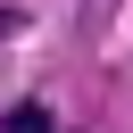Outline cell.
Returning a JSON list of instances; mask_svg holds the SVG:
<instances>
[{
    "mask_svg": "<svg viewBox=\"0 0 133 133\" xmlns=\"http://www.w3.org/2000/svg\"><path fill=\"white\" fill-rule=\"evenodd\" d=\"M0 133H58V125H50V108H42V100H25V108H8V116H0Z\"/></svg>",
    "mask_w": 133,
    "mask_h": 133,
    "instance_id": "cell-1",
    "label": "cell"
},
{
    "mask_svg": "<svg viewBox=\"0 0 133 133\" xmlns=\"http://www.w3.org/2000/svg\"><path fill=\"white\" fill-rule=\"evenodd\" d=\"M8 25H17V17H8V8H0V33H8Z\"/></svg>",
    "mask_w": 133,
    "mask_h": 133,
    "instance_id": "cell-2",
    "label": "cell"
}]
</instances>
